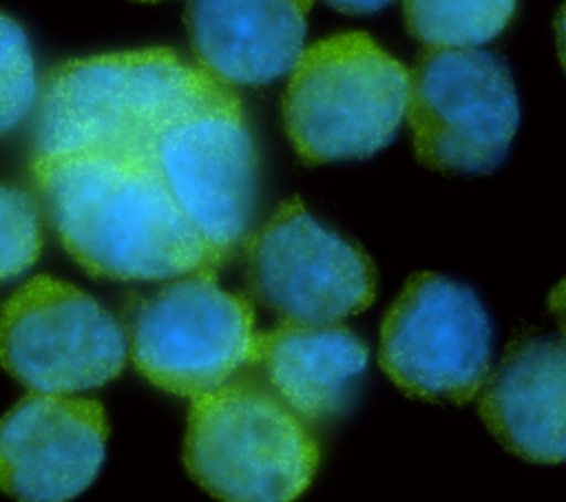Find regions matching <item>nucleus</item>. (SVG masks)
Listing matches in <instances>:
<instances>
[{
	"label": "nucleus",
	"instance_id": "obj_1",
	"mask_svg": "<svg viewBox=\"0 0 566 502\" xmlns=\"http://www.w3.org/2000/svg\"><path fill=\"white\" fill-rule=\"evenodd\" d=\"M33 179L64 250L93 276L166 281L223 261L181 212L155 159L35 157Z\"/></svg>",
	"mask_w": 566,
	"mask_h": 502
},
{
	"label": "nucleus",
	"instance_id": "obj_2",
	"mask_svg": "<svg viewBox=\"0 0 566 502\" xmlns=\"http://www.w3.org/2000/svg\"><path fill=\"white\" fill-rule=\"evenodd\" d=\"M234 93L170 49L69 60L46 75L35 157L119 155L153 159L177 122Z\"/></svg>",
	"mask_w": 566,
	"mask_h": 502
},
{
	"label": "nucleus",
	"instance_id": "obj_3",
	"mask_svg": "<svg viewBox=\"0 0 566 502\" xmlns=\"http://www.w3.org/2000/svg\"><path fill=\"white\" fill-rule=\"evenodd\" d=\"M409 71L367 33L323 38L298 55L283 126L303 164L363 159L385 148L407 111Z\"/></svg>",
	"mask_w": 566,
	"mask_h": 502
},
{
	"label": "nucleus",
	"instance_id": "obj_4",
	"mask_svg": "<svg viewBox=\"0 0 566 502\" xmlns=\"http://www.w3.org/2000/svg\"><path fill=\"white\" fill-rule=\"evenodd\" d=\"M184 462L221 502H294L316 473L318 447L270 387L243 378L192 398Z\"/></svg>",
	"mask_w": 566,
	"mask_h": 502
},
{
	"label": "nucleus",
	"instance_id": "obj_5",
	"mask_svg": "<svg viewBox=\"0 0 566 502\" xmlns=\"http://www.w3.org/2000/svg\"><path fill=\"white\" fill-rule=\"evenodd\" d=\"M130 358L155 387L197 398L252 365V303L223 290L212 272L177 276L139 301L128 325Z\"/></svg>",
	"mask_w": 566,
	"mask_h": 502
},
{
	"label": "nucleus",
	"instance_id": "obj_6",
	"mask_svg": "<svg viewBox=\"0 0 566 502\" xmlns=\"http://www.w3.org/2000/svg\"><path fill=\"white\" fill-rule=\"evenodd\" d=\"M407 122L420 164L480 175L509 153L520 104L509 66L480 49H429L409 71Z\"/></svg>",
	"mask_w": 566,
	"mask_h": 502
},
{
	"label": "nucleus",
	"instance_id": "obj_7",
	"mask_svg": "<svg viewBox=\"0 0 566 502\" xmlns=\"http://www.w3.org/2000/svg\"><path fill=\"white\" fill-rule=\"evenodd\" d=\"M493 330L478 294L436 272L409 276L380 325V365L405 394L469 402L491 369Z\"/></svg>",
	"mask_w": 566,
	"mask_h": 502
},
{
	"label": "nucleus",
	"instance_id": "obj_8",
	"mask_svg": "<svg viewBox=\"0 0 566 502\" xmlns=\"http://www.w3.org/2000/svg\"><path fill=\"white\" fill-rule=\"evenodd\" d=\"M119 321L84 290L40 274L0 307V363L35 394H80L126 363Z\"/></svg>",
	"mask_w": 566,
	"mask_h": 502
},
{
	"label": "nucleus",
	"instance_id": "obj_9",
	"mask_svg": "<svg viewBox=\"0 0 566 502\" xmlns=\"http://www.w3.org/2000/svg\"><path fill=\"white\" fill-rule=\"evenodd\" d=\"M245 274L256 301L290 323H340L376 296L369 257L298 199L283 201L248 239Z\"/></svg>",
	"mask_w": 566,
	"mask_h": 502
},
{
	"label": "nucleus",
	"instance_id": "obj_10",
	"mask_svg": "<svg viewBox=\"0 0 566 502\" xmlns=\"http://www.w3.org/2000/svg\"><path fill=\"white\" fill-rule=\"evenodd\" d=\"M153 159L181 212L221 257L245 239L259 164L237 95L168 128Z\"/></svg>",
	"mask_w": 566,
	"mask_h": 502
},
{
	"label": "nucleus",
	"instance_id": "obj_11",
	"mask_svg": "<svg viewBox=\"0 0 566 502\" xmlns=\"http://www.w3.org/2000/svg\"><path fill=\"white\" fill-rule=\"evenodd\" d=\"M104 407L71 394H29L0 418V491L18 502H69L97 475Z\"/></svg>",
	"mask_w": 566,
	"mask_h": 502
},
{
	"label": "nucleus",
	"instance_id": "obj_12",
	"mask_svg": "<svg viewBox=\"0 0 566 502\" xmlns=\"http://www.w3.org/2000/svg\"><path fill=\"white\" fill-rule=\"evenodd\" d=\"M478 411L511 453L539 464L566 460V336H524L484 380Z\"/></svg>",
	"mask_w": 566,
	"mask_h": 502
},
{
	"label": "nucleus",
	"instance_id": "obj_13",
	"mask_svg": "<svg viewBox=\"0 0 566 502\" xmlns=\"http://www.w3.org/2000/svg\"><path fill=\"white\" fill-rule=\"evenodd\" d=\"M312 0H190L186 29L206 73L226 86H263L303 53Z\"/></svg>",
	"mask_w": 566,
	"mask_h": 502
},
{
	"label": "nucleus",
	"instance_id": "obj_14",
	"mask_svg": "<svg viewBox=\"0 0 566 502\" xmlns=\"http://www.w3.org/2000/svg\"><path fill=\"white\" fill-rule=\"evenodd\" d=\"M367 363L365 341L340 323L281 321L256 332L252 356L268 387L305 422H323L345 411Z\"/></svg>",
	"mask_w": 566,
	"mask_h": 502
},
{
	"label": "nucleus",
	"instance_id": "obj_15",
	"mask_svg": "<svg viewBox=\"0 0 566 502\" xmlns=\"http://www.w3.org/2000/svg\"><path fill=\"white\" fill-rule=\"evenodd\" d=\"M517 0H405L409 33L429 49H475L506 29Z\"/></svg>",
	"mask_w": 566,
	"mask_h": 502
},
{
	"label": "nucleus",
	"instance_id": "obj_16",
	"mask_svg": "<svg viewBox=\"0 0 566 502\" xmlns=\"http://www.w3.org/2000/svg\"><path fill=\"white\" fill-rule=\"evenodd\" d=\"M38 97L35 60L24 29L0 13V135L13 130Z\"/></svg>",
	"mask_w": 566,
	"mask_h": 502
},
{
	"label": "nucleus",
	"instance_id": "obj_17",
	"mask_svg": "<svg viewBox=\"0 0 566 502\" xmlns=\"http://www.w3.org/2000/svg\"><path fill=\"white\" fill-rule=\"evenodd\" d=\"M42 223L33 197L0 184V283L24 274L42 252Z\"/></svg>",
	"mask_w": 566,
	"mask_h": 502
},
{
	"label": "nucleus",
	"instance_id": "obj_18",
	"mask_svg": "<svg viewBox=\"0 0 566 502\" xmlns=\"http://www.w3.org/2000/svg\"><path fill=\"white\" fill-rule=\"evenodd\" d=\"M329 7H334L340 13L349 15H363V13H374L387 7L394 0H325Z\"/></svg>",
	"mask_w": 566,
	"mask_h": 502
},
{
	"label": "nucleus",
	"instance_id": "obj_19",
	"mask_svg": "<svg viewBox=\"0 0 566 502\" xmlns=\"http://www.w3.org/2000/svg\"><path fill=\"white\" fill-rule=\"evenodd\" d=\"M548 310L553 312V316L557 318V323L562 325V330L566 334V276L553 287V292L548 296Z\"/></svg>",
	"mask_w": 566,
	"mask_h": 502
},
{
	"label": "nucleus",
	"instance_id": "obj_20",
	"mask_svg": "<svg viewBox=\"0 0 566 502\" xmlns=\"http://www.w3.org/2000/svg\"><path fill=\"white\" fill-rule=\"evenodd\" d=\"M555 38H557V51H559V60L566 69V2L562 4L557 18H555Z\"/></svg>",
	"mask_w": 566,
	"mask_h": 502
},
{
	"label": "nucleus",
	"instance_id": "obj_21",
	"mask_svg": "<svg viewBox=\"0 0 566 502\" xmlns=\"http://www.w3.org/2000/svg\"><path fill=\"white\" fill-rule=\"evenodd\" d=\"M142 2H157V0H142Z\"/></svg>",
	"mask_w": 566,
	"mask_h": 502
}]
</instances>
